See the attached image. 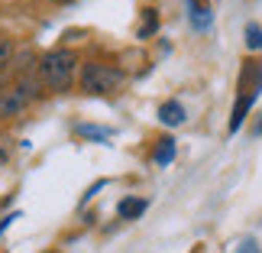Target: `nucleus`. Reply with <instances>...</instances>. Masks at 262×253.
I'll list each match as a JSON object with an SVG mask.
<instances>
[{
    "label": "nucleus",
    "mask_w": 262,
    "mask_h": 253,
    "mask_svg": "<svg viewBox=\"0 0 262 253\" xmlns=\"http://www.w3.org/2000/svg\"><path fill=\"white\" fill-rule=\"evenodd\" d=\"M75 68H78V55L72 49H52V52H46L39 59V78H42L52 91H68L72 88Z\"/></svg>",
    "instance_id": "1"
},
{
    "label": "nucleus",
    "mask_w": 262,
    "mask_h": 253,
    "mask_svg": "<svg viewBox=\"0 0 262 253\" xmlns=\"http://www.w3.org/2000/svg\"><path fill=\"white\" fill-rule=\"evenodd\" d=\"M123 85V72L114 65H104V62H88L81 68V88L88 94H110Z\"/></svg>",
    "instance_id": "2"
},
{
    "label": "nucleus",
    "mask_w": 262,
    "mask_h": 253,
    "mask_svg": "<svg viewBox=\"0 0 262 253\" xmlns=\"http://www.w3.org/2000/svg\"><path fill=\"white\" fill-rule=\"evenodd\" d=\"M36 94H39V85L29 82V78H23V82L13 85V88H4L0 91V120L16 117L19 110H26L29 101H33Z\"/></svg>",
    "instance_id": "3"
},
{
    "label": "nucleus",
    "mask_w": 262,
    "mask_h": 253,
    "mask_svg": "<svg viewBox=\"0 0 262 253\" xmlns=\"http://www.w3.org/2000/svg\"><path fill=\"white\" fill-rule=\"evenodd\" d=\"M259 91L262 88H253V91H239V98H236V104H233V114H230V130H236L246 124V114H249V107L256 104V98H259Z\"/></svg>",
    "instance_id": "4"
},
{
    "label": "nucleus",
    "mask_w": 262,
    "mask_h": 253,
    "mask_svg": "<svg viewBox=\"0 0 262 253\" xmlns=\"http://www.w3.org/2000/svg\"><path fill=\"white\" fill-rule=\"evenodd\" d=\"M146 208H149L146 198H123V201L117 205V215L123 218V221H136L139 215H146Z\"/></svg>",
    "instance_id": "5"
},
{
    "label": "nucleus",
    "mask_w": 262,
    "mask_h": 253,
    "mask_svg": "<svg viewBox=\"0 0 262 253\" xmlns=\"http://www.w3.org/2000/svg\"><path fill=\"white\" fill-rule=\"evenodd\" d=\"M159 120H162L165 127H178V124H185V107H181L178 101H165V104L159 107Z\"/></svg>",
    "instance_id": "6"
},
{
    "label": "nucleus",
    "mask_w": 262,
    "mask_h": 253,
    "mask_svg": "<svg viewBox=\"0 0 262 253\" xmlns=\"http://www.w3.org/2000/svg\"><path fill=\"white\" fill-rule=\"evenodd\" d=\"M172 159H175V140H172V137L159 140V146H156V163H159V166H168Z\"/></svg>",
    "instance_id": "7"
},
{
    "label": "nucleus",
    "mask_w": 262,
    "mask_h": 253,
    "mask_svg": "<svg viewBox=\"0 0 262 253\" xmlns=\"http://www.w3.org/2000/svg\"><path fill=\"white\" fill-rule=\"evenodd\" d=\"M243 36H246V49H249V52H262V26L259 23H246Z\"/></svg>",
    "instance_id": "8"
},
{
    "label": "nucleus",
    "mask_w": 262,
    "mask_h": 253,
    "mask_svg": "<svg viewBox=\"0 0 262 253\" xmlns=\"http://www.w3.org/2000/svg\"><path fill=\"white\" fill-rule=\"evenodd\" d=\"M156 29H159V13L156 10H146V20H143V26H139V39L156 36Z\"/></svg>",
    "instance_id": "9"
},
{
    "label": "nucleus",
    "mask_w": 262,
    "mask_h": 253,
    "mask_svg": "<svg viewBox=\"0 0 262 253\" xmlns=\"http://www.w3.org/2000/svg\"><path fill=\"white\" fill-rule=\"evenodd\" d=\"M78 133L88 137V140H110V130H104V127H91V124H81V127H78Z\"/></svg>",
    "instance_id": "10"
},
{
    "label": "nucleus",
    "mask_w": 262,
    "mask_h": 253,
    "mask_svg": "<svg viewBox=\"0 0 262 253\" xmlns=\"http://www.w3.org/2000/svg\"><path fill=\"white\" fill-rule=\"evenodd\" d=\"M10 55H13V43H10V39H4V36H0V72H4V68H7Z\"/></svg>",
    "instance_id": "11"
},
{
    "label": "nucleus",
    "mask_w": 262,
    "mask_h": 253,
    "mask_svg": "<svg viewBox=\"0 0 262 253\" xmlns=\"http://www.w3.org/2000/svg\"><path fill=\"white\" fill-rule=\"evenodd\" d=\"M239 253H259V247H256V240H246V244L239 247Z\"/></svg>",
    "instance_id": "12"
},
{
    "label": "nucleus",
    "mask_w": 262,
    "mask_h": 253,
    "mask_svg": "<svg viewBox=\"0 0 262 253\" xmlns=\"http://www.w3.org/2000/svg\"><path fill=\"white\" fill-rule=\"evenodd\" d=\"M16 218H19V215H7L4 221H0V234H4V230H7L10 224H13V221H16Z\"/></svg>",
    "instance_id": "13"
},
{
    "label": "nucleus",
    "mask_w": 262,
    "mask_h": 253,
    "mask_svg": "<svg viewBox=\"0 0 262 253\" xmlns=\"http://www.w3.org/2000/svg\"><path fill=\"white\" fill-rule=\"evenodd\" d=\"M49 4H72V0H49Z\"/></svg>",
    "instance_id": "14"
},
{
    "label": "nucleus",
    "mask_w": 262,
    "mask_h": 253,
    "mask_svg": "<svg viewBox=\"0 0 262 253\" xmlns=\"http://www.w3.org/2000/svg\"><path fill=\"white\" fill-rule=\"evenodd\" d=\"M0 91H4V78H0Z\"/></svg>",
    "instance_id": "15"
}]
</instances>
